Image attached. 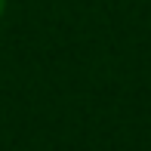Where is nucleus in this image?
<instances>
[{"label":"nucleus","instance_id":"1","mask_svg":"<svg viewBox=\"0 0 151 151\" xmlns=\"http://www.w3.org/2000/svg\"><path fill=\"white\" fill-rule=\"evenodd\" d=\"M3 9H6V0H0V16H3Z\"/></svg>","mask_w":151,"mask_h":151}]
</instances>
